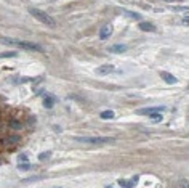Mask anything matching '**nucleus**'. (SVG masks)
Instances as JSON below:
<instances>
[{"label":"nucleus","mask_w":189,"mask_h":188,"mask_svg":"<svg viewBox=\"0 0 189 188\" xmlns=\"http://www.w3.org/2000/svg\"><path fill=\"white\" fill-rule=\"evenodd\" d=\"M50 156H51V153L45 151V153H40V155H39V159H40V161H45V159H50Z\"/></svg>","instance_id":"obj_17"},{"label":"nucleus","mask_w":189,"mask_h":188,"mask_svg":"<svg viewBox=\"0 0 189 188\" xmlns=\"http://www.w3.org/2000/svg\"><path fill=\"white\" fill-rule=\"evenodd\" d=\"M29 15L31 16H34L36 19H39L40 23H43V24H47V26H50V27H55V19L48 15V13H45L43 10H39V8H29Z\"/></svg>","instance_id":"obj_1"},{"label":"nucleus","mask_w":189,"mask_h":188,"mask_svg":"<svg viewBox=\"0 0 189 188\" xmlns=\"http://www.w3.org/2000/svg\"><path fill=\"white\" fill-rule=\"evenodd\" d=\"M53 104H55V96L47 95L45 98H43V106L45 108H53Z\"/></svg>","instance_id":"obj_12"},{"label":"nucleus","mask_w":189,"mask_h":188,"mask_svg":"<svg viewBox=\"0 0 189 188\" xmlns=\"http://www.w3.org/2000/svg\"><path fill=\"white\" fill-rule=\"evenodd\" d=\"M16 57H18L16 52H3V53H0V58H16Z\"/></svg>","instance_id":"obj_16"},{"label":"nucleus","mask_w":189,"mask_h":188,"mask_svg":"<svg viewBox=\"0 0 189 188\" xmlns=\"http://www.w3.org/2000/svg\"><path fill=\"white\" fill-rule=\"evenodd\" d=\"M16 45L26 48V50H34V52H42V50H43V48H42L40 45L32 44V42H18V40H16Z\"/></svg>","instance_id":"obj_5"},{"label":"nucleus","mask_w":189,"mask_h":188,"mask_svg":"<svg viewBox=\"0 0 189 188\" xmlns=\"http://www.w3.org/2000/svg\"><path fill=\"white\" fill-rule=\"evenodd\" d=\"M0 44H5V45H10V47H15V45H16V40H13V39H6V37H0Z\"/></svg>","instance_id":"obj_15"},{"label":"nucleus","mask_w":189,"mask_h":188,"mask_svg":"<svg viewBox=\"0 0 189 188\" xmlns=\"http://www.w3.org/2000/svg\"><path fill=\"white\" fill-rule=\"evenodd\" d=\"M123 15H125V16H128V18H131V19L141 21V15H139V13H136V11H128V10H123Z\"/></svg>","instance_id":"obj_11"},{"label":"nucleus","mask_w":189,"mask_h":188,"mask_svg":"<svg viewBox=\"0 0 189 188\" xmlns=\"http://www.w3.org/2000/svg\"><path fill=\"white\" fill-rule=\"evenodd\" d=\"M165 111V106H151V108H141L136 111V114L139 116H151L154 113H164Z\"/></svg>","instance_id":"obj_3"},{"label":"nucleus","mask_w":189,"mask_h":188,"mask_svg":"<svg viewBox=\"0 0 189 188\" xmlns=\"http://www.w3.org/2000/svg\"><path fill=\"white\" fill-rule=\"evenodd\" d=\"M160 77H162L167 84H176V77H175V76H172L170 72L162 71V72H160Z\"/></svg>","instance_id":"obj_9"},{"label":"nucleus","mask_w":189,"mask_h":188,"mask_svg":"<svg viewBox=\"0 0 189 188\" xmlns=\"http://www.w3.org/2000/svg\"><path fill=\"white\" fill-rule=\"evenodd\" d=\"M40 82H43V77H42V76H40V77H37V79H34L32 80V84H34V87H36V85H39V84Z\"/></svg>","instance_id":"obj_20"},{"label":"nucleus","mask_w":189,"mask_h":188,"mask_svg":"<svg viewBox=\"0 0 189 188\" xmlns=\"http://www.w3.org/2000/svg\"><path fill=\"white\" fill-rule=\"evenodd\" d=\"M19 140H21V138H19L18 135H10V137H6L5 140H3V143H5L6 146H16V145L19 143Z\"/></svg>","instance_id":"obj_8"},{"label":"nucleus","mask_w":189,"mask_h":188,"mask_svg":"<svg viewBox=\"0 0 189 188\" xmlns=\"http://www.w3.org/2000/svg\"><path fill=\"white\" fill-rule=\"evenodd\" d=\"M125 50H127V45H125V44H114V45H111V47L108 48V52L112 53V55H120V53H123Z\"/></svg>","instance_id":"obj_6"},{"label":"nucleus","mask_w":189,"mask_h":188,"mask_svg":"<svg viewBox=\"0 0 189 188\" xmlns=\"http://www.w3.org/2000/svg\"><path fill=\"white\" fill-rule=\"evenodd\" d=\"M31 163L29 161H19V164H18V169L19 170H29L31 169Z\"/></svg>","instance_id":"obj_13"},{"label":"nucleus","mask_w":189,"mask_h":188,"mask_svg":"<svg viewBox=\"0 0 189 188\" xmlns=\"http://www.w3.org/2000/svg\"><path fill=\"white\" fill-rule=\"evenodd\" d=\"M119 185H122V186H127V182H125V180H119Z\"/></svg>","instance_id":"obj_23"},{"label":"nucleus","mask_w":189,"mask_h":188,"mask_svg":"<svg viewBox=\"0 0 189 188\" xmlns=\"http://www.w3.org/2000/svg\"><path fill=\"white\" fill-rule=\"evenodd\" d=\"M151 117L154 121H160L162 119V113H154V114H151Z\"/></svg>","instance_id":"obj_19"},{"label":"nucleus","mask_w":189,"mask_h":188,"mask_svg":"<svg viewBox=\"0 0 189 188\" xmlns=\"http://www.w3.org/2000/svg\"><path fill=\"white\" fill-rule=\"evenodd\" d=\"M114 66L112 65H103V66H100V68H96V74L98 76H108V74H111V72H114Z\"/></svg>","instance_id":"obj_7"},{"label":"nucleus","mask_w":189,"mask_h":188,"mask_svg":"<svg viewBox=\"0 0 189 188\" xmlns=\"http://www.w3.org/2000/svg\"><path fill=\"white\" fill-rule=\"evenodd\" d=\"M139 29L144 31V32H152V31H156V26H154L152 23H146V21H143V23H139Z\"/></svg>","instance_id":"obj_10"},{"label":"nucleus","mask_w":189,"mask_h":188,"mask_svg":"<svg viewBox=\"0 0 189 188\" xmlns=\"http://www.w3.org/2000/svg\"><path fill=\"white\" fill-rule=\"evenodd\" d=\"M18 161H27V156L26 155H19L18 156Z\"/></svg>","instance_id":"obj_22"},{"label":"nucleus","mask_w":189,"mask_h":188,"mask_svg":"<svg viewBox=\"0 0 189 188\" xmlns=\"http://www.w3.org/2000/svg\"><path fill=\"white\" fill-rule=\"evenodd\" d=\"M11 129H21L23 127V124L21 122H18V121H11V125H10Z\"/></svg>","instance_id":"obj_18"},{"label":"nucleus","mask_w":189,"mask_h":188,"mask_svg":"<svg viewBox=\"0 0 189 188\" xmlns=\"http://www.w3.org/2000/svg\"><path fill=\"white\" fill-rule=\"evenodd\" d=\"M112 31H114L112 24H104L100 29V39L101 40H108L111 36H112Z\"/></svg>","instance_id":"obj_4"},{"label":"nucleus","mask_w":189,"mask_h":188,"mask_svg":"<svg viewBox=\"0 0 189 188\" xmlns=\"http://www.w3.org/2000/svg\"><path fill=\"white\" fill-rule=\"evenodd\" d=\"M75 140L82 143H88V145H108L114 142L112 138H108V137H75Z\"/></svg>","instance_id":"obj_2"},{"label":"nucleus","mask_w":189,"mask_h":188,"mask_svg":"<svg viewBox=\"0 0 189 188\" xmlns=\"http://www.w3.org/2000/svg\"><path fill=\"white\" fill-rule=\"evenodd\" d=\"M183 23H184V24L189 23V16H184V18H183Z\"/></svg>","instance_id":"obj_24"},{"label":"nucleus","mask_w":189,"mask_h":188,"mask_svg":"<svg viewBox=\"0 0 189 188\" xmlns=\"http://www.w3.org/2000/svg\"><path fill=\"white\" fill-rule=\"evenodd\" d=\"M184 10H187L186 6H173V11H184Z\"/></svg>","instance_id":"obj_21"},{"label":"nucleus","mask_w":189,"mask_h":188,"mask_svg":"<svg viewBox=\"0 0 189 188\" xmlns=\"http://www.w3.org/2000/svg\"><path fill=\"white\" fill-rule=\"evenodd\" d=\"M115 114H114V111H111V109H106V111H103L101 113V119H112Z\"/></svg>","instance_id":"obj_14"}]
</instances>
